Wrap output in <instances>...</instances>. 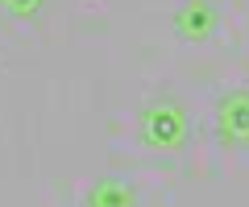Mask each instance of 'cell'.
<instances>
[{"mask_svg":"<svg viewBox=\"0 0 249 207\" xmlns=\"http://www.w3.org/2000/svg\"><path fill=\"white\" fill-rule=\"evenodd\" d=\"M187 137V116L175 99H154L142 112V141L150 149H178Z\"/></svg>","mask_w":249,"mask_h":207,"instance_id":"cell-1","label":"cell"},{"mask_svg":"<svg viewBox=\"0 0 249 207\" xmlns=\"http://www.w3.org/2000/svg\"><path fill=\"white\" fill-rule=\"evenodd\" d=\"M88 207H133V187L124 178H116V174H108V178H100L91 187Z\"/></svg>","mask_w":249,"mask_h":207,"instance_id":"cell-4","label":"cell"},{"mask_svg":"<svg viewBox=\"0 0 249 207\" xmlns=\"http://www.w3.org/2000/svg\"><path fill=\"white\" fill-rule=\"evenodd\" d=\"M216 29V9L212 0H187L183 9L175 13V33L187 37V42H204Z\"/></svg>","mask_w":249,"mask_h":207,"instance_id":"cell-3","label":"cell"},{"mask_svg":"<svg viewBox=\"0 0 249 207\" xmlns=\"http://www.w3.org/2000/svg\"><path fill=\"white\" fill-rule=\"evenodd\" d=\"M42 4H46V0H0V9L13 13V17H34Z\"/></svg>","mask_w":249,"mask_h":207,"instance_id":"cell-5","label":"cell"},{"mask_svg":"<svg viewBox=\"0 0 249 207\" xmlns=\"http://www.w3.org/2000/svg\"><path fill=\"white\" fill-rule=\"evenodd\" d=\"M216 128L229 145H249V91H229L216 104Z\"/></svg>","mask_w":249,"mask_h":207,"instance_id":"cell-2","label":"cell"}]
</instances>
